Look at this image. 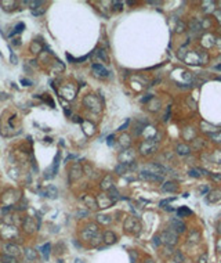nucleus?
I'll return each instance as SVG.
<instances>
[{
  "mask_svg": "<svg viewBox=\"0 0 221 263\" xmlns=\"http://www.w3.org/2000/svg\"><path fill=\"white\" fill-rule=\"evenodd\" d=\"M177 233H174L173 230H164L162 234H160V240H162V242H164L166 245H169V247H173V245H176L177 244Z\"/></svg>",
  "mask_w": 221,
  "mask_h": 263,
  "instance_id": "obj_1",
  "label": "nucleus"
},
{
  "mask_svg": "<svg viewBox=\"0 0 221 263\" xmlns=\"http://www.w3.org/2000/svg\"><path fill=\"white\" fill-rule=\"evenodd\" d=\"M170 230H173L177 234H181V233H184L187 230V226L180 217H171L170 219Z\"/></svg>",
  "mask_w": 221,
  "mask_h": 263,
  "instance_id": "obj_2",
  "label": "nucleus"
},
{
  "mask_svg": "<svg viewBox=\"0 0 221 263\" xmlns=\"http://www.w3.org/2000/svg\"><path fill=\"white\" fill-rule=\"evenodd\" d=\"M58 165H59V153L57 154V157H55V159H54L53 165H51V166L46 170V173H44V179H51V177H54V176L57 174Z\"/></svg>",
  "mask_w": 221,
  "mask_h": 263,
  "instance_id": "obj_3",
  "label": "nucleus"
},
{
  "mask_svg": "<svg viewBox=\"0 0 221 263\" xmlns=\"http://www.w3.org/2000/svg\"><path fill=\"white\" fill-rule=\"evenodd\" d=\"M145 172H149V173H153V174H160V176H163L164 172H166V168H163L162 165H158V163H151V165H147L145 168H144Z\"/></svg>",
  "mask_w": 221,
  "mask_h": 263,
  "instance_id": "obj_4",
  "label": "nucleus"
},
{
  "mask_svg": "<svg viewBox=\"0 0 221 263\" xmlns=\"http://www.w3.org/2000/svg\"><path fill=\"white\" fill-rule=\"evenodd\" d=\"M140 177H141L142 180L155 181V183H158V181H163V176H160V174L149 173V172H145V170H141V172H140Z\"/></svg>",
  "mask_w": 221,
  "mask_h": 263,
  "instance_id": "obj_5",
  "label": "nucleus"
},
{
  "mask_svg": "<svg viewBox=\"0 0 221 263\" xmlns=\"http://www.w3.org/2000/svg\"><path fill=\"white\" fill-rule=\"evenodd\" d=\"M37 224H35V220H33V217H27L25 220H24V229H25V231L28 233H33L35 230H37Z\"/></svg>",
  "mask_w": 221,
  "mask_h": 263,
  "instance_id": "obj_6",
  "label": "nucleus"
},
{
  "mask_svg": "<svg viewBox=\"0 0 221 263\" xmlns=\"http://www.w3.org/2000/svg\"><path fill=\"white\" fill-rule=\"evenodd\" d=\"M93 72H94L95 76H100V78H106L108 76V71L101 64H94L93 65Z\"/></svg>",
  "mask_w": 221,
  "mask_h": 263,
  "instance_id": "obj_7",
  "label": "nucleus"
},
{
  "mask_svg": "<svg viewBox=\"0 0 221 263\" xmlns=\"http://www.w3.org/2000/svg\"><path fill=\"white\" fill-rule=\"evenodd\" d=\"M82 176V168H80L79 163H75L72 169H71V174H69V179L71 180H78Z\"/></svg>",
  "mask_w": 221,
  "mask_h": 263,
  "instance_id": "obj_8",
  "label": "nucleus"
},
{
  "mask_svg": "<svg viewBox=\"0 0 221 263\" xmlns=\"http://www.w3.org/2000/svg\"><path fill=\"white\" fill-rule=\"evenodd\" d=\"M4 249H6V252H7L6 255H10V256H14V258L20 253V248L17 247V245H14V244H7L4 247Z\"/></svg>",
  "mask_w": 221,
  "mask_h": 263,
  "instance_id": "obj_9",
  "label": "nucleus"
},
{
  "mask_svg": "<svg viewBox=\"0 0 221 263\" xmlns=\"http://www.w3.org/2000/svg\"><path fill=\"white\" fill-rule=\"evenodd\" d=\"M104 241H105L106 245H110V244H115L116 242V236L113 234V231H105L104 233Z\"/></svg>",
  "mask_w": 221,
  "mask_h": 263,
  "instance_id": "obj_10",
  "label": "nucleus"
},
{
  "mask_svg": "<svg viewBox=\"0 0 221 263\" xmlns=\"http://www.w3.org/2000/svg\"><path fill=\"white\" fill-rule=\"evenodd\" d=\"M162 190L166 193H174V191H177V184H176V181H166L162 186Z\"/></svg>",
  "mask_w": 221,
  "mask_h": 263,
  "instance_id": "obj_11",
  "label": "nucleus"
},
{
  "mask_svg": "<svg viewBox=\"0 0 221 263\" xmlns=\"http://www.w3.org/2000/svg\"><path fill=\"white\" fill-rule=\"evenodd\" d=\"M136 223H138V220L136 217H129V219L124 222V227H126L129 231H130V230L136 231Z\"/></svg>",
  "mask_w": 221,
  "mask_h": 263,
  "instance_id": "obj_12",
  "label": "nucleus"
},
{
  "mask_svg": "<svg viewBox=\"0 0 221 263\" xmlns=\"http://www.w3.org/2000/svg\"><path fill=\"white\" fill-rule=\"evenodd\" d=\"M50 249H51V244H50V242H46L44 245L40 247V252H42V255L44 256V259H48V256H50Z\"/></svg>",
  "mask_w": 221,
  "mask_h": 263,
  "instance_id": "obj_13",
  "label": "nucleus"
},
{
  "mask_svg": "<svg viewBox=\"0 0 221 263\" xmlns=\"http://www.w3.org/2000/svg\"><path fill=\"white\" fill-rule=\"evenodd\" d=\"M176 150H177V153H178L180 155H187V154L191 153V148L188 147L187 144H178V146L176 147Z\"/></svg>",
  "mask_w": 221,
  "mask_h": 263,
  "instance_id": "obj_14",
  "label": "nucleus"
},
{
  "mask_svg": "<svg viewBox=\"0 0 221 263\" xmlns=\"http://www.w3.org/2000/svg\"><path fill=\"white\" fill-rule=\"evenodd\" d=\"M0 4H1V7H3V10L6 11H11L13 8H14V6H15V1H8V0H1L0 1Z\"/></svg>",
  "mask_w": 221,
  "mask_h": 263,
  "instance_id": "obj_15",
  "label": "nucleus"
},
{
  "mask_svg": "<svg viewBox=\"0 0 221 263\" xmlns=\"http://www.w3.org/2000/svg\"><path fill=\"white\" fill-rule=\"evenodd\" d=\"M46 195H47L48 198H57L58 190L55 188V186H48L47 191H46Z\"/></svg>",
  "mask_w": 221,
  "mask_h": 263,
  "instance_id": "obj_16",
  "label": "nucleus"
},
{
  "mask_svg": "<svg viewBox=\"0 0 221 263\" xmlns=\"http://www.w3.org/2000/svg\"><path fill=\"white\" fill-rule=\"evenodd\" d=\"M24 29H25V24H24V22H18V24L15 25V28H14V31H11L10 36H14V35H17V33H21Z\"/></svg>",
  "mask_w": 221,
  "mask_h": 263,
  "instance_id": "obj_17",
  "label": "nucleus"
},
{
  "mask_svg": "<svg viewBox=\"0 0 221 263\" xmlns=\"http://www.w3.org/2000/svg\"><path fill=\"white\" fill-rule=\"evenodd\" d=\"M101 187L104 190H110L112 188V179H110V176H106L105 179H104V181L101 183Z\"/></svg>",
  "mask_w": 221,
  "mask_h": 263,
  "instance_id": "obj_18",
  "label": "nucleus"
},
{
  "mask_svg": "<svg viewBox=\"0 0 221 263\" xmlns=\"http://www.w3.org/2000/svg\"><path fill=\"white\" fill-rule=\"evenodd\" d=\"M190 28H191V31L198 32V31H200V29H202V24H200V22L198 21V20H192V22H191Z\"/></svg>",
  "mask_w": 221,
  "mask_h": 263,
  "instance_id": "obj_19",
  "label": "nucleus"
},
{
  "mask_svg": "<svg viewBox=\"0 0 221 263\" xmlns=\"http://www.w3.org/2000/svg\"><path fill=\"white\" fill-rule=\"evenodd\" d=\"M187 215H192V210L185 208V206H181L178 209V216L180 217H184V216H187Z\"/></svg>",
  "mask_w": 221,
  "mask_h": 263,
  "instance_id": "obj_20",
  "label": "nucleus"
},
{
  "mask_svg": "<svg viewBox=\"0 0 221 263\" xmlns=\"http://www.w3.org/2000/svg\"><path fill=\"white\" fill-rule=\"evenodd\" d=\"M109 200L110 201L119 200V193H117V190H116L115 187H112V188L109 190Z\"/></svg>",
  "mask_w": 221,
  "mask_h": 263,
  "instance_id": "obj_21",
  "label": "nucleus"
},
{
  "mask_svg": "<svg viewBox=\"0 0 221 263\" xmlns=\"http://www.w3.org/2000/svg\"><path fill=\"white\" fill-rule=\"evenodd\" d=\"M127 169H129V166H127L126 163H119V165L116 166L115 170H116V173H117V174H123Z\"/></svg>",
  "mask_w": 221,
  "mask_h": 263,
  "instance_id": "obj_22",
  "label": "nucleus"
},
{
  "mask_svg": "<svg viewBox=\"0 0 221 263\" xmlns=\"http://www.w3.org/2000/svg\"><path fill=\"white\" fill-rule=\"evenodd\" d=\"M221 198V191L220 190H216L214 193H210V198L209 200L211 201V202H216V201H218Z\"/></svg>",
  "mask_w": 221,
  "mask_h": 263,
  "instance_id": "obj_23",
  "label": "nucleus"
},
{
  "mask_svg": "<svg viewBox=\"0 0 221 263\" xmlns=\"http://www.w3.org/2000/svg\"><path fill=\"white\" fill-rule=\"evenodd\" d=\"M24 4L31 6L32 10H35V8H37V7H42V6H43V1H24Z\"/></svg>",
  "mask_w": 221,
  "mask_h": 263,
  "instance_id": "obj_24",
  "label": "nucleus"
},
{
  "mask_svg": "<svg viewBox=\"0 0 221 263\" xmlns=\"http://www.w3.org/2000/svg\"><path fill=\"white\" fill-rule=\"evenodd\" d=\"M94 54L97 56V57H100L101 60H104L105 63H108V56L105 54V51H104V50H95Z\"/></svg>",
  "mask_w": 221,
  "mask_h": 263,
  "instance_id": "obj_25",
  "label": "nucleus"
},
{
  "mask_svg": "<svg viewBox=\"0 0 221 263\" xmlns=\"http://www.w3.org/2000/svg\"><path fill=\"white\" fill-rule=\"evenodd\" d=\"M31 50H32V53H40L42 51V44L37 42H33L31 44Z\"/></svg>",
  "mask_w": 221,
  "mask_h": 263,
  "instance_id": "obj_26",
  "label": "nucleus"
},
{
  "mask_svg": "<svg viewBox=\"0 0 221 263\" xmlns=\"http://www.w3.org/2000/svg\"><path fill=\"white\" fill-rule=\"evenodd\" d=\"M83 200H84V202H86L87 205H90L91 208H97V206H98V205H97V202H95L94 198H90V197H84Z\"/></svg>",
  "mask_w": 221,
  "mask_h": 263,
  "instance_id": "obj_27",
  "label": "nucleus"
},
{
  "mask_svg": "<svg viewBox=\"0 0 221 263\" xmlns=\"http://www.w3.org/2000/svg\"><path fill=\"white\" fill-rule=\"evenodd\" d=\"M44 11H46L44 7H37V8H35V10H32V15L39 17V15H42V14H44Z\"/></svg>",
  "mask_w": 221,
  "mask_h": 263,
  "instance_id": "obj_28",
  "label": "nucleus"
},
{
  "mask_svg": "<svg viewBox=\"0 0 221 263\" xmlns=\"http://www.w3.org/2000/svg\"><path fill=\"white\" fill-rule=\"evenodd\" d=\"M174 260L177 263H184L185 258H184V253L183 252H177L176 255H174Z\"/></svg>",
  "mask_w": 221,
  "mask_h": 263,
  "instance_id": "obj_29",
  "label": "nucleus"
},
{
  "mask_svg": "<svg viewBox=\"0 0 221 263\" xmlns=\"http://www.w3.org/2000/svg\"><path fill=\"white\" fill-rule=\"evenodd\" d=\"M3 262L4 263H17V259L14 256H10V255H3Z\"/></svg>",
  "mask_w": 221,
  "mask_h": 263,
  "instance_id": "obj_30",
  "label": "nucleus"
},
{
  "mask_svg": "<svg viewBox=\"0 0 221 263\" xmlns=\"http://www.w3.org/2000/svg\"><path fill=\"white\" fill-rule=\"evenodd\" d=\"M25 253H27V258L29 259V260H35V259H36V252H35L33 249H27Z\"/></svg>",
  "mask_w": 221,
  "mask_h": 263,
  "instance_id": "obj_31",
  "label": "nucleus"
},
{
  "mask_svg": "<svg viewBox=\"0 0 221 263\" xmlns=\"http://www.w3.org/2000/svg\"><path fill=\"white\" fill-rule=\"evenodd\" d=\"M185 29H187V25H185L183 21H180L178 24H177V28H176V31L178 32V33H183V32H185Z\"/></svg>",
  "mask_w": 221,
  "mask_h": 263,
  "instance_id": "obj_32",
  "label": "nucleus"
},
{
  "mask_svg": "<svg viewBox=\"0 0 221 263\" xmlns=\"http://www.w3.org/2000/svg\"><path fill=\"white\" fill-rule=\"evenodd\" d=\"M98 222H101V223H106V224H108V223H110V222H112V219H110L109 216H102V215H100L98 216Z\"/></svg>",
  "mask_w": 221,
  "mask_h": 263,
  "instance_id": "obj_33",
  "label": "nucleus"
},
{
  "mask_svg": "<svg viewBox=\"0 0 221 263\" xmlns=\"http://www.w3.org/2000/svg\"><path fill=\"white\" fill-rule=\"evenodd\" d=\"M144 126H145V125H140V123H136V125H134V132H136V134H141L142 130H144Z\"/></svg>",
  "mask_w": 221,
  "mask_h": 263,
  "instance_id": "obj_34",
  "label": "nucleus"
},
{
  "mask_svg": "<svg viewBox=\"0 0 221 263\" xmlns=\"http://www.w3.org/2000/svg\"><path fill=\"white\" fill-rule=\"evenodd\" d=\"M188 174H190V176H192V177H195V179H199V177H200L199 172H198L196 169H191L190 172H188Z\"/></svg>",
  "mask_w": 221,
  "mask_h": 263,
  "instance_id": "obj_35",
  "label": "nucleus"
},
{
  "mask_svg": "<svg viewBox=\"0 0 221 263\" xmlns=\"http://www.w3.org/2000/svg\"><path fill=\"white\" fill-rule=\"evenodd\" d=\"M10 61H11V64H18V58H17V56H15V53L14 51H11L10 53Z\"/></svg>",
  "mask_w": 221,
  "mask_h": 263,
  "instance_id": "obj_36",
  "label": "nucleus"
},
{
  "mask_svg": "<svg viewBox=\"0 0 221 263\" xmlns=\"http://www.w3.org/2000/svg\"><path fill=\"white\" fill-rule=\"evenodd\" d=\"M153 244H155V247H159V245L162 244V240H160V236H155V237H153Z\"/></svg>",
  "mask_w": 221,
  "mask_h": 263,
  "instance_id": "obj_37",
  "label": "nucleus"
},
{
  "mask_svg": "<svg viewBox=\"0 0 221 263\" xmlns=\"http://www.w3.org/2000/svg\"><path fill=\"white\" fill-rule=\"evenodd\" d=\"M89 215V210H78L76 212V216L78 217H80V216H87Z\"/></svg>",
  "mask_w": 221,
  "mask_h": 263,
  "instance_id": "obj_38",
  "label": "nucleus"
},
{
  "mask_svg": "<svg viewBox=\"0 0 221 263\" xmlns=\"http://www.w3.org/2000/svg\"><path fill=\"white\" fill-rule=\"evenodd\" d=\"M21 84H24V86H31L32 82L29 80V79H25V78H21Z\"/></svg>",
  "mask_w": 221,
  "mask_h": 263,
  "instance_id": "obj_39",
  "label": "nucleus"
},
{
  "mask_svg": "<svg viewBox=\"0 0 221 263\" xmlns=\"http://www.w3.org/2000/svg\"><path fill=\"white\" fill-rule=\"evenodd\" d=\"M113 141H115V136H113V134H110V136H108V146H112V144H113Z\"/></svg>",
  "mask_w": 221,
  "mask_h": 263,
  "instance_id": "obj_40",
  "label": "nucleus"
},
{
  "mask_svg": "<svg viewBox=\"0 0 221 263\" xmlns=\"http://www.w3.org/2000/svg\"><path fill=\"white\" fill-rule=\"evenodd\" d=\"M112 6H115L116 10H120V8H122V3H119V1H113V3H112Z\"/></svg>",
  "mask_w": 221,
  "mask_h": 263,
  "instance_id": "obj_41",
  "label": "nucleus"
},
{
  "mask_svg": "<svg viewBox=\"0 0 221 263\" xmlns=\"http://www.w3.org/2000/svg\"><path fill=\"white\" fill-rule=\"evenodd\" d=\"M129 122H130V121H129V119H127V121L124 122V125H122V126L119 127V130H124V129H126V127L129 126Z\"/></svg>",
  "mask_w": 221,
  "mask_h": 263,
  "instance_id": "obj_42",
  "label": "nucleus"
},
{
  "mask_svg": "<svg viewBox=\"0 0 221 263\" xmlns=\"http://www.w3.org/2000/svg\"><path fill=\"white\" fill-rule=\"evenodd\" d=\"M206 259H207V255H203V258H202V256H200V259H199V263H206Z\"/></svg>",
  "mask_w": 221,
  "mask_h": 263,
  "instance_id": "obj_43",
  "label": "nucleus"
},
{
  "mask_svg": "<svg viewBox=\"0 0 221 263\" xmlns=\"http://www.w3.org/2000/svg\"><path fill=\"white\" fill-rule=\"evenodd\" d=\"M169 201H171V200H164V201H162V202H160L159 205L162 206V208H164V205H166V204H169Z\"/></svg>",
  "mask_w": 221,
  "mask_h": 263,
  "instance_id": "obj_44",
  "label": "nucleus"
},
{
  "mask_svg": "<svg viewBox=\"0 0 221 263\" xmlns=\"http://www.w3.org/2000/svg\"><path fill=\"white\" fill-rule=\"evenodd\" d=\"M14 44H15V46H20V44H21V42H20V39H14Z\"/></svg>",
  "mask_w": 221,
  "mask_h": 263,
  "instance_id": "obj_45",
  "label": "nucleus"
},
{
  "mask_svg": "<svg viewBox=\"0 0 221 263\" xmlns=\"http://www.w3.org/2000/svg\"><path fill=\"white\" fill-rule=\"evenodd\" d=\"M200 193H202V194H205V193H207V187H205V188H202V190H200Z\"/></svg>",
  "mask_w": 221,
  "mask_h": 263,
  "instance_id": "obj_46",
  "label": "nucleus"
},
{
  "mask_svg": "<svg viewBox=\"0 0 221 263\" xmlns=\"http://www.w3.org/2000/svg\"><path fill=\"white\" fill-rule=\"evenodd\" d=\"M76 263H84L83 260H80V259H76Z\"/></svg>",
  "mask_w": 221,
  "mask_h": 263,
  "instance_id": "obj_47",
  "label": "nucleus"
},
{
  "mask_svg": "<svg viewBox=\"0 0 221 263\" xmlns=\"http://www.w3.org/2000/svg\"><path fill=\"white\" fill-rule=\"evenodd\" d=\"M58 263H64V262H62V260H58Z\"/></svg>",
  "mask_w": 221,
  "mask_h": 263,
  "instance_id": "obj_48",
  "label": "nucleus"
}]
</instances>
